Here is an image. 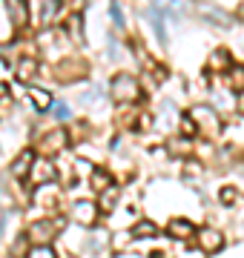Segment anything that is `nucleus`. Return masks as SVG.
<instances>
[{
    "label": "nucleus",
    "mask_w": 244,
    "mask_h": 258,
    "mask_svg": "<svg viewBox=\"0 0 244 258\" xmlns=\"http://www.w3.org/2000/svg\"><path fill=\"white\" fill-rule=\"evenodd\" d=\"M138 95H141V89H138V83H135L132 75H118L112 81V98L115 101L130 103V101H138Z\"/></svg>",
    "instance_id": "1"
},
{
    "label": "nucleus",
    "mask_w": 244,
    "mask_h": 258,
    "mask_svg": "<svg viewBox=\"0 0 244 258\" xmlns=\"http://www.w3.org/2000/svg\"><path fill=\"white\" fill-rule=\"evenodd\" d=\"M57 9H60V0H46V6H43V23H49V20H55V15H57Z\"/></svg>",
    "instance_id": "15"
},
{
    "label": "nucleus",
    "mask_w": 244,
    "mask_h": 258,
    "mask_svg": "<svg viewBox=\"0 0 244 258\" xmlns=\"http://www.w3.org/2000/svg\"><path fill=\"white\" fill-rule=\"evenodd\" d=\"M6 3H9V15H12V20H15V26H26V20H29L26 3H23V0H6Z\"/></svg>",
    "instance_id": "7"
},
{
    "label": "nucleus",
    "mask_w": 244,
    "mask_h": 258,
    "mask_svg": "<svg viewBox=\"0 0 244 258\" xmlns=\"http://www.w3.org/2000/svg\"><path fill=\"white\" fill-rule=\"evenodd\" d=\"M26 258H55V252H52V247H46V244H38Z\"/></svg>",
    "instance_id": "17"
},
{
    "label": "nucleus",
    "mask_w": 244,
    "mask_h": 258,
    "mask_svg": "<svg viewBox=\"0 0 244 258\" xmlns=\"http://www.w3.org/2000/svg\"><path fill=\"white\" fill-rule=\"evenodd\" d=\"M72 37H75L78 43L84 40V37H81V18H78V15H75V18H72Z\"/></svg>",
    "instance_id": "21"
},
{
    "label": "nucleus",
    "mask_w": 244,
    "mask_h": 258,
    "mask_svg": "<svg viewBox=\"0 0 244 258\" xmlns=\"http://www.w3.org/2000/svg\"><path fill=\"white\" fill-rule=\"evenodd\" d=\"M112 18L118 20V23H124V18H121V6H112Z\"/></svg>",
    "instance_id": "27"
},
{
    "label": "nucleus",
    "mask_w": 244,
    "mask_h": 258,
    "mask_svg": "<svg viewBox=\"0 0 244 258\" xmlns=\"http://www.w3.org/2000/svg\"><path fill=\"white\" fill-rule=\"evenodd\" d=\"M29 175H32L35 184H52L57 178V172H55V166H52V161H32Z\"/></svg>",
    "instance_id": "3"
},
{
    "label": "nucleus",
    "mask_w": 244,
    "mask_h": 258,
    "mask_svg": "<svg viewBox=\"0 0 244 258\" xmlns=\"http://www.w3.org/2000/svg\"><path fill=\"white\" fill-rule=\"evenodd\" d=\"M201 247H204L207 252H218V249L224 247L221 232H218V230H204V232H201Z\"/></svg>",
    "instance_id": "6"
},
{
    "label": "nucleus",
    "mask_w": 244,
    "mask_h": 258,
    "mask_svg": "<svg viewBox=\"0 0 244 258\" xmlns=\"http://www.w3.org/2000/svg\"><path fill=\"white\" fill-rule=\"evenodd\" d=\"M221 201H224V204H235V192H233V189H221Z\"/></svg>",
    "instance_id": "22"
},
{
    "label": "nucleus",
    "mask_w": 244,
    "mask_h": 258,
    "mask_svg": "<svg viewBox=\"0 0 244 258\" xmlns=\"http://www.w3.org/2000/svg\"><path fill=\"white\" fill-rule=\"evenodd\" d=\"M52 232H55V224L52 221H38V224H32L29 235H32V241H38V244H46L52 238Z\"/></svg>",
    "instance_id": "5"
},
{
    "label": "nucleus",
    "mask_w": 244,
    "mask_h": 258,
    "mask_svg": "<svg viewBox=\"0 0 244 258\" xmlns=\"http://www.w3.org/2000/svg\"><path fill=\"white\" fill-rule=\"evenodd\" d=\"M72 215H75V221L81 224H95V218H98V207L89 201H78L75 207H72Z\"/></svg>",
    "instance_id": "4"
},
{
    "label": "nucleus",
    "mask_w": 244,
    "mask_h": 258,
    "mask_svg": "<svg viewBox=\"0 0 244 258\" xmlns=\"http://www.w3.org/2000/svg\"><path fill=\"white\" fill-rule=\"evenodd\" d=\"M115 204V192L112 189H106V195H103V207H112Z\"/></svg>",
    "instance_id": "24"
},
{
    "label": "nucleus",
    "mask_w": 244,
    "mask_h": 258,
    "mask_svg": "<svg viewBox=\"0 0 244 258\" xmlns=\"http://www.w3.org/2000/svg\"><path fill=\"white\" fill-rule=\"evenodd\" d=\"M109 184H112V178L106 175L103 169H95V172H92V186H95V189H106Z\"/></svg>",
    "instance_id": "14"
},
{
    "label": "nucleus",
    "mask_w": 244,
    "mask_h": 258,
    "mask_svg": "<svg viewBox=\"0 0 244 258\" xmlns=\"http://www.w3.org/2000/svg\"><path fill=\"white\" fill-rule=\"evenodd\" d=\"M230 89L233 92H244V66H235L230 72Z\"/></svg>",
    "instance_id": "13"
},
{
    "label": "nucleus",
    "mask_w": 244,
    "mask_h": 258,
    "mask_svg": "<svg viewBox=\"0 0 244 258\" xmlns=\"http://www.w3.org/2000/svg\"><path fill=\"white\" fill-rule=\"evenodd\" d=\"M60 147H66V132L64 129H55V132L43 135V149H46V152H57Z\"/></svg>",
    "instance_id": "8"
},
{
    "label": "nucleus",
    "mask_w": 244,
    "mask_h": 258,
    "mask_svg": "<svg viewBox=\"0 0 244 258\" xmlns=\"http://www.w3.org/2000/svg\"><path fill=\"white\" fill-rule=\"evenodd\" d=\"M181 126H184V135H196V123H193V118H190V115H184V118H181Z\"/></svg>",
    "instance_id": "20"
},
{
    "label": "nucleus",
    "mask_w": 244,
    "mask_h": 258,
    "mask_svg": "<svg viewBox=\"0 0 244 258\" xmlns=\"http://www.w3.org/2000/svg\"><path fill=\"white\" fill-rule=\"evenodd\" d=\"M230 63V55H227V52H216V55L210 57V66H213V69H221V66H227Z\"/></svg>",
    "instance_id": "18"
},
{
    "label": "nucleus",
    "mask_w": 244,
    "mask_h": 258,
    "mask_svg": "<svg viewBox=\"0 0 244 258\" xmlns=\"http://www.w3.org/2000/svg\"><path fill=\"white\" fill-rule=\"evenodd\" d=\"M32 98H35V106H38V109H49V106H52V98H49V92L32 89Z\"/></svg>",
    "instance_id": "16"
},
{
    "label": "nucleus",
    "mask_w": 244,
    "mask_h": 258,
    "mask_svg": "<svg viewBox=\"0 0 244 258\" xmlns=\"http://www.w3.org/2000/svg\"><path fill=\"white\" fill-rule=\"evenodd\" d=\"M141 235H155V227H152L150 221H141L135 227V238H141Z\"/></svg>",
    "instance_id": "19"
},
{
    "label": "nucleus",
    "mask_w": 244,
    "mask_h": 258,
    "mask_svg": "<svg viewBox=\"0 0 244 258\" xmlns=\"http://www.w3.org/2000/svg\"><path fill=\"white\" fill-rule=\"evenodd\" d=\"M35 72H38V63L32 60V57H26V60H20V66H18V78L20 81H32L35 78Z\"/></svg>",
    "instance_id": "11"
},
{
    "label": "nucleus",
    "mask_w": 244,
    "mask_h": 258,
    "mask_svg": "<svg viewBox=\"0 0 244 258\" xmlns=\"http://www.w3.org/2000/svg\"><path fill=\"white\" fill-rule=\"evenodd\" d=\"M6 98H9V89H6V83H0V103L6 101Z\"/></svg>",
    "instance_id": "26"
},
{
    "label": "nucleus",
    "mask_w": 244,
    "mask_h": 258,
    "mask_svg": "<svg viewBox=\"0 0 244 258\" xmlns=\"http://www.w3.org/2000/svg\"><path fill=\"white\" fill-rule=\"evenodd\" d=\"M169 235L172 238H193L196 235V227L190 221H172L169 224Z\"/></svg>",
    "instance_id": "9"
},
{
    "label": "nucleus",
    "mask_w": 244,
    "mask_h": 258,
    "mask_svg": "<svg viewBox=\"0 0 244 258\" xmlns=\"http://www.w3.org/2000/svg\"><path fill=\"white\" fill-rule=\"evenodd\" d=\"M32 161H35V155H32V152H23V155L18 158V161H15V166H12V172H15V175L18 178H26L29 175V166H32Z\"/></svg>",
    "instance_id": "10"
},
{
    "label": "nucleus",
    "mask_w": 244,
    "mask_h": 258,
    "mask_svg": "<svg viewBox=\"0 0 244 258\" xmlns=\"http://www.w3.org/2000/svg\"><path fill=\"white\" fill-rule=\"evenodd\" d=\"M190 118L198 120V126L204 129L207 135H216L218 132V115L210 109V106H196V109L190 112Z\"/></svg>",
    "instance_id": "2"
},
{
    "label": "nucleus",
    "mask_w": 244,
    "mask_h": 258,
    "mask_svg": "<svg viewBox=\"0 0 244 258\" xmlns=\"http://www.w3.org/2000/svg\"><path fill=\"white\" fill-rule=\"evenodd\" d=\"M184 6H187V0H155V9H164L169 15H178Z\"/></svg>",
    "instance_id": "12"
},
{
    "label": "nucleus",
    "mask_w": 244,
    "mask_h": 258,
    "mask_svg": "<svg viewBox=\"0 0 244 258\" xmlns=\"http://www.w3.org/2000/svg\"><path fill=\"white\" fill-rule=\"evenodd\" d=\"M55 115H57V118H69V106L57 103V106H55Z\"/></svg>",
    "instance_id": "23"
},
{
    "label": "nucleus",
    "mask_w": 244,
    "mask_h": 258,
    "mask_svg": "<svg viewBox=\"0 0 244 258\" xmlns=\"http://www.w3.org/2000/svg\"><path fill=\"white\" fill-rule=\"evenodd\" d=\"M98 95H101V89H92V92H86V95H84V103L95 101V98H98Z\"/></svg>",
    "instance_id": "25"
}]
</instances>
